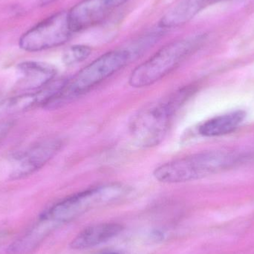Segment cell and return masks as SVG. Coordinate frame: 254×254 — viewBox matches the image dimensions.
Here are the masks:
<instances>
[{"mask_svg": "<svg viewBox=\"0 0 254 254\" xmlns=\"http://www.w3.org/2000/svg\"><path fill=\"white\" fill-rule=\"evenodd\" d=\"M127 48L110 51L82 68L74 77L65 80L58 93L45 106L46 110L61 108L123 69L132 60Z\"/></svg>", "mask_w": 254, "mask_h": 254, "instance_id": "obj_1", "label": "cell"}, {"mask_svg": "<svg viewBox=\"0 0 254 254\" xmlns=\"http://www.w3.org/2000/svg\"><path fill=\"white\" fill-rule=\"evenodd\" d=\"M190 92L189 89H180L140 110L130 122V134L134 143L143 149L159 144L167 134L172 119Z\"/></svg>", "mask_w": 254, "mask_h": 254, "instance_id": "obj_2", "label": "cell"}, {"mask_svg": "<svg viewBox=\"0 0 254 254\" xmlns=\"http://www.w3.org/2000/svg\"><path fill=\"white\" fill-rule=\"evenodd\" d=\"M205 39V34H197L166 45L133 70L128 79L130 86L139 89L159 81L194 53Z\"/></svg>", "mask_w": 254, "mask_h": 254, "instance_id": "obj_3", "label": "cell"}, {"mask_svg": "<svg viewBox=\"0 0 254 254\" xmlns=\"http://www.w3.org/2000/svg\"><path fill=\"white\" fill-rule=\"evenodd\" d=\"M131 191L129 187L122 183L98 185L64 198L45 210L40 216L60 225L94 209L119 202L126 198Z\"/></svg>", "mask_w": 254, "mask_h": 254, "instance_id": "obj_4", "label": "cell"}, {"mask_svg": "<svg viewBox=\"0 0 254 254\" xmlns=\"http://www.w3.org/2000/svg\"><path fill=\"white\" fill-rule=\"evenodd\" d=\"M240 157L233 152L208 151L173 160L157 167L153 176L164 184H179L203 179L231 167Z\"/></svg>", "mask_w": 254, "mask_h": 254, "instance_id": "obj_5", "label": "cell"}, {"mask_svg": "<svg viewBox=\"0 0 254 254\" xmlns=\"http://www.w3.org/2000/svg\"><path fill=\"white\" fill-rule=\"evenodd\" d=\"M72 34L68 12L60 11L24 33L19 39V46L25 52H41L65 44Z\"/></svg>", "mask_w": 254, "mask_h": 254, "instance_id": "obj_6", "label": "cell"}, {"mask_svg": "<svg viewBox=\"0 0 254 254\" xmlns=\"http://www.w3.org/2000/svg\"><path fill=\"white\" fill-rule=\"evenodd\" d=\"M64 146L58 137L46 139L14 155L9 179L16 181L25 179L43 168Z\"/></svg>", "mask_w": 254, "mask_h": 254, "instance_id": "obj_7", "label": "cell"}, {"mask_svg": "<svg viewBox=\"0 0 254 254\" xmlns=\"http://www.w3.org/2000/svg\"><path fill=\"white\" fill-rule=\"evenodd\" d=\"M128 0H83L68 11L73 33L79 32L101 23L113 10Z\"/></svg>", "mask_w": 254, "mask_h": 254, "instance_id": "obj_8", "label": "cell"}, {"mask_svg": "<svg viewBox=\"0 0 254 254\" xmlns=\"http://www.w3.org/2000/svg\"><path fill=\"white\" fill-rule=\"evenodd\" d=\"M65 80H55L50 84L34 92L11 97L0 102V115L13 114L28 111L37 107H43L58 93Z\"/></svg>", "mask_w": 254, "mask_h": 254, "instance_id": "obj_9", "label": "cell"}, {"mask_svg": "<svg viewBox=\"0 0 254 254\" xmlns=\"http://www.w3.org/2000/svg\"><path fill=\"white\" fill-rule=\"evenodd\" d=\"M17 87L25 92H34L55 80L57 69L52 64L40 61H27L18 64Z\"/></svg>", "mask_w": 254, "mask_h": 254, "instance_id": "obj_10", "label": "cell"}, {"mask_svg": "<svg viewBox=\"0 0 254 254\" xmlns=\"http://www.w3.org/2000/svg\"><path fill=\"white\" fill-rule=\"evenodd\" d=\"M123 231V225L116 222L92 225L80 231L71 242L70 247L74 250L91 249L110 241Z\"/></svg>", "mask_w": 254, "mask_h": 254, "instance_id": "obj_11", "label": "cell"}, {"mask_svg": "<svg viewBox=\"0 0 254 254\" xmlns=\"http://www.w3.org/2000/svg\"><path fill=\"white\" fill-rule=\"evenodd\" d=\"M221 0H181L167 12L160 20L159 28L166 30L188 23L207 6Z\"/></svg>", "mask_w": 254, "mask_h": 254, "instance_id": "obj_12", "label": "cell"}, {"mask_svg": "<svg viewBox=\"0 0 254 254\" xmlns=\"http://www.w3.org/2000/svg\"><path fill=\"white\" fill-rule=\"evenodd\" d=\"M58 224L40 216L38 221L7 248L10 254H27L35 250L54 231Z\"/></svg>", "mask_w": 254, "mask_h": 254, "instance_id": "obj_13", "label": "cell"}, {"mask_svg": "<svg viewBox=\"0 0 254 254\" xmlns=\"http://www.w3.org/2000/svg\"><path fill=\"white\" fill-rule=\"evenodd\" d=\"M246 116L245 112L241 110L217 116L203 123L198 128V132L204 137L229 134L241 125Z\"/></svg>", "mask_w": 254, "mask_h": 254, "instance_id": "obj_14", "label": "cell"}, {"mask_svg": "<svg viewBox=\"0 0 254 254\" xmlns=\"http://www.w3.org/2000/svg\"><path fill=\"white\" fill-rule=\"evenodd\" d=\"M92 54V49L84 45H75L68 48L63 55V61L66 65H73L83 62Z\"/></svg>", "mask_w": 254, "mask_h": 254, "instance_id": "obj_15", "label": "cell"}, {"mask_svg": "<svg viewBox=\"0 0 254 254\" xmlns=\"http://www.w3.org/2000/svg\"><path fill=\"white\" fill-rule=\"evenodd\" d=\"M16 125L14 120L3 121L0 122V143L7 137Z\"/></svg>", "mask_w": 254, "mask_h": 254, "instance_id": "obj_16", "label": "cell"}, {"mask_svg": "<svg viewBox=\"0 0 254 254\" xmlns=\"http://www.w3.org/2000/svg\"><path fill=\"white\" fill-rule=\"evenodd\" d=\"M39 1H40V4H42V5H46V4H50V3L53 2L56 0H39Z\"/></svg>", "mask_w": 254, "mask_h": 254, "instance_id": "obj_17", "label": "cell"}, {"mask_svg": "<svg viewBox=\"0 0 254 254\" xmlns=\"http://www.w3.org/2000/svg\"><path fill=\"white\" fill-rule=\"evenodd\" d=\"M103 254H120L117 253V252H108V253H104Z\"/></svg>", "mask_w": 254, "mask_h": 254, "instance_id": "obj_18", "label": "cell"}, {"mask_svg": "<svg viewBox=\"0 0 254 254\" xmlns=\"http://www.w3.org/2000/svg\"><path fill=\"white\" fill-rule=\"evenodd\" d=\"M0 238H1V234L0 233Z\"/></svg>", "mask_w": 254, "mask_h": 254, "instance_id": "obj_19", "label": "cell"}]
</instances>
